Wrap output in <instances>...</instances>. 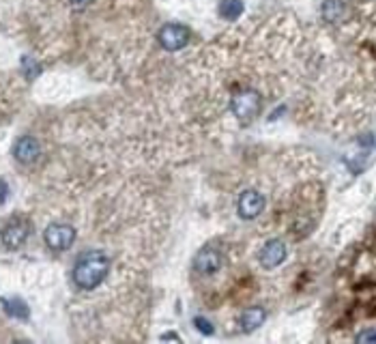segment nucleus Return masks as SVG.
I'll list each match as a JSON object with an SVG mask.
<instances>
[{
    "instance_id": "3",
    "label": "nucleus",
    "mask_w": 376,
    "mask_h": 344,
    "mask_svg": "<svg viewBox=\"0 0 376 344\" xmlns=\"http://www.w3.org/2000/svg\"><path fill=\"white\" fill-rule=\"evenodd\" d=\"M192 39V33L190 28L183 26V24H164L158 33V41L164 50L168 52H176V50H183L187 43Z\"/></svg>"
},
{
    "instance_id": "9",
    "label": "nucleus",
    "mask_w": 376,
    "mask_h": 344,
    "mask_svg": "<svg viewBox=\"0 0 376 344\" xmlns=\"http://www.w3.org/2000/svg\"><path fill=\"white\" fill-rule=\"evenodd\" d=\"M39 155H41V146H39V142L33 136L20 138L15 142V146H13V158L20 164H33V162H37Z\"/></svg>"
},
{
    "instance_id": "5",
    "label": "nucleus",
    "mask_w": 376,
    "mask_h": 344,
    "mask_svg": "<svg viewBox=\"0 0 376 344\" xmlns=\"http://www.w3.org/2000/svg\"><path fill=\"white\" fill-rule=\"evenodd\" d=\"M28 235H30L28 220H24V217H13V220L5 224L3 233H0V239H3V245L7 249H18L26 243Z\"/></svg>"
},
{
    "instance_id": "10",
    "label": "nucleus",
    "mask_w": 376,
    "mask_h": 344,
    "mask_svg": "<svg viewBox=\"0 0 376 344\" xmlns=\"http://www.w3.org/2000/svg\"><path fill=\"white\" fill-rule=\"evenodd\" d=\"M267 321V310L265 308H258V305H254V308H247L243 315L239 317V325H241V331H245V333H252V331H256L263 323Z\"/></svg>"
},
{
    "instance_id": "14",
    "label": "nucleus",
    "mask_w": 376,
    "mask_h": 344,
    "mask_svg": "<svg viewBox=\"0 0 376 344\" xmlns=\"http://www.w3.org/2000/svg\"><path fill=\"white\" fill-rule=\"evenodd\" d=\"M22 65H24V76H26V80H35V78L41 74V65H39L35 58L26 56V58L22 60Z\"/></svg>"
},
{
    "instance_id": "6",
    "label": "nucleus",
    "mask_w": 376,
    "mask_h": 344,
    "mask_svg": "<svg viewBox=\"0 0 376 344\" xmlns=\"http://www.w3.org/2000/svg\"><path fill=\"white\" fill-rule=\"evenodd\" d=\"M265 211V196L256 190H245L237 200V213L241 220H256Z\"/></svg>"
},
{
    "instance_id": "18",
    "label": "nucleus",
    "mask_w": 376,
    "mask_h": 344,
    "mask_svg": "<svg viewBox=\"0 0 376 344\" xmlns=\"http://www.w3.org/2000/svg\"><path fill=\"white\" fill-rule=\"evenodd\" d=\"M90 3H92V0H69V5H71L74 9H86Z\"/></svg>"
},
{
    "instance_id": "8",
    "label": "nucleus",
    "mask_w": 376,
    "mask_h": 344,
    "mask_svg": "<svg viewBox=\"0 0 376 344\" xmlns=\"http://www.w3.org/2000/svg\"><path fill=\"white\" fill-rule=\"evenodd\" d=\"M258 261L265 269H275L279 267L281 263L286 261V245L284 241L279 239H271L263 245L260 254H258Z\"/></svg>"
},
{
    "instance_id": "4",
    "label": "nucleus",
    "mask_w": 376,
    "mask_h": 344,
    "mask_svg": "<svg viewBox=\"0 0 376 344\" xmlns=\"http://www.w3.org/2000/svg\"><path fill=\"white\" fill-rule=\"evenodd\" d=\"M43 241L54 252H65L76 241V228L69 224H50L43 233Z\"/></svg>"
},
{
    "instance_id": "15",
    "label": "nucleus",
    "mask_w": 376,
    "mask_h": 344,
    "mask_svg": "<svg viewBox=\"0 0 376 344\" xmlns=\"http://www.w3.org/2000/svg\"><path fill=\"white\" fill-rule=\"evenodd\" d=\"M194 325L198 327V331H200V333H207V336H211V333H213V325H211L209 321H204L202 317H196V319H194Z\"/></svg>"
},
{
    "instance_id": "16",
    "label": "nucleus",
    "mask_w": 376,
    "mask_h": 344,
    "mask_svg": "<svg viewBox=\"0 0 376 344\" xmlns=\"http://www.w3.org/2000/svg\"><path fill=\"white\" fill-rule=\"evenodd\" d=\"M355 340H357V342H370V344H372V342H374V329H365V331L359 333Z\"/></svg>"
},
{
    "instance_id": "7",
    "label": "nucleus",
    "mask_w": 376,
    "mask_h": 344,
    "mask_svg": "<svg viewBox=\"0 0 376 344\" xmlns=\"http://www.w3.org/2000/svg\"><path fill=\"white\" fill-rule=\"evenodd\" d=\"M222 252H219L217 247H211V245H207V247H202L200 252L196 254V259H194V269L200 273V275H213V273H217L219 269H222Z\"/></svg>"
},
{
    "instance_id": "2",
    "label": "nucleus",
    "mask_w": 376,
    "mask_h": 344,
    "mask_svg": "<svg viewBox=\"0 0 376 344\" xmlns=\"http://www.w3.org/2000/svg\"><path fill=\"white\" fill-rule=\"evenodd\" d=\"M230 108H232V114L243 121V123H249L254 121L260 112V95L258 90L254 88H241L237 90L232 99H230Z\"/></svg>"
},
{
    "instance_id": "17",
    "label": "nucleus",
    "mask_w": 376,
    "mask_h": 344,
    "mask_svg": "<svg viewBox=\"0 0 376 344\" xmlns=\"http://www.w3.org/2000/svg\"><path fill=\"white\" fill-rule=\"evenodd\" d=\"M7 196H9V185H7V181L0 179V205L7 200Z\"/></svg>"
},
{
    "instance_id": "11",
    "label": "nucleus",
    "mask_w": 376,
    "mask_h": 344,
    "mask_svg": "<svg viewBox=\"0 0 376 344\" xmlns=\"http://www.w3.org/2000/svg\"><path fill=\"white\" fill-rule=\"evenodd\" d=\"M344 0H323V7H321V13H323V20L329 22V24H335L344 18Z\"/></svg>"
},
{
    "instance_id": "19",
    "label": "nucleus",
    "mask_w": 376,
    "mask_h": 344,
    "mask_svg": "<svg viewBox=\"0 0 376 344\" xmlns=\"http://www.w3.org/2000/svg\"><path fill=\"white\" fill-rule=\"evenodd\" d=\"M162 340H176V342H179L181 338H179L176 333H164V336H162Z\"/></svg>"
},
{
    "instance_id": "13",
    "label": "nucleus",
    "mask_w": 376,
    "mask_h": 344,
    "mask_svg": "<svg viewBox=\"0 0 376 344\" xmlns=\"http://www.w3.org/2000/svg\"><path fill=\"white\" fill-rule=\"evenodd\" d=\"M243 9L245 7H243L241 0H222L219 7H217L219 15H222L224 20H237V18H241Z\"/></svg>"
},
{
    "instance_id": "12",
    "label": "nucleus",
    "mask_w": 376,
    "mask_h": 344,
    "mask_svg": "<svg viewBox=\"0 0 376 344\" xmlns=\"http://www.w3.org/2000/svg\"><path fill=\"white\" fill-rule=\"evenodd\" d=\"M3 308H5L7 315L13 317V319L26 321L30 317V310H28L26 301L20 299V297H7V299H3Z\"/></svg>"
},
{
    "instance_id": "1",
    "label": "nucleus",
    "mask_w": 376,
    "mask_h": 344,
    "mask_svg": "<svg viewBox=\"0 0 376 344\" xmlns=\"http://www.w3.org/2000/svg\"><path fill=\"white\" fill-rule=\"evenodd\" d=\"M108 271H110L108 254L102 252V249H90V252L82 254L76 261L71 269V280L80 291H92L104 282Z\"/></svg>"
}]
</instances>
